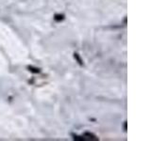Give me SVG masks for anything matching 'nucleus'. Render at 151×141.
I'll return each instance as SVG.
<instances>
[{"mask_svg":"<svg viewBox=\"0 0 151 141\" xmlns=\"http://www.w3.org/2000/svg\"><path fill=\"white\" fill-rule=\"evenodd\" d=\"M63 19H64V15H63V14H55V16H54V20L57 21V22L63 21Z\"/></svg>","mask_w":151,"mask_h":141,"instance_id":"obj_4","label":"nucleus"},{"mask_svg":"<svg viewBox=\"0 0 151 141\" xmlns=\"http://www.w3.org/2000/svg\"><path fill=\"white\" fill-rule=\"evenodd\" d=\"M27 69L30 70L31 73H39L41 72V70L39 68H37V67H33V66H28Z\"/></svg>","mask_w":151,"mask_h":141,"instance_id":"obj_3","label":"nucleus"},{"mask_svg":"<svg viewBox=\"0 0 151 141\" xmlns=\"http://www.w3.org/2000/svg\"><path fill=\"white\" fill-rule=\"evenodd\" d=\"M72 136H73L74 140H78V141H83V140H85V138L83 137V135H78L72 134Z\"/></svg>","mask_w":151,"mask_h":141,"instance_id":"obj_5","label":"nucleus"},{"mask_svg":"<svg viewBox=\"0 0 151 141\" xmlns=\"http://www.w3.org/2000/svg\"><path fill=\"white\" fill-rule=\"evenodd\" d=\"M124 129H125V131L127 130V122H125V124H124Z\"/></svg>","mask_w":151,"mask_h":141,"instance_id":"obj_6","label":"nucleus"},{"mask_svg":"<svg viewBox=\"0 0 151 141\" xmlns=\"http://www.w3.org/2000/svg\"><path fill=\"white\" fill-rule=\"evenodd\" d=\"M82 135H83V137L85 138V140H86V139H88V140H98L99 139L94 134L89 133V132H86V133H84Z\"/></svg>","mask_w":151,"mask_h":141,"instance_id":"obj_1","label":"nucleus"},{"mask_svg":"<svg viewBox=\"0 0 151 141\" xmlns=\"http://www.w3.org/2000/svg\"><path fill=\"white\" fill-rule=\"evenodd\" d=\"M74 58H75V59L78 61V63L80 65V66H83V60L81 59V58L79 56V55L78 54V53H75L74 54Z\"/></svg>","mask_w":151,"mask_h":141,"instance_id":"obj_2","label":"nucleus"}]
</instances>
